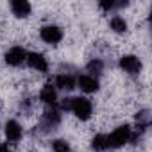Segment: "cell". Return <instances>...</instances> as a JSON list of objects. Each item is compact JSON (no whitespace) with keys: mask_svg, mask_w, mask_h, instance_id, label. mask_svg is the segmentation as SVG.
<instances>
[{"mask_svg":"<svg viewBox=\"0 0 152 152\" xmlns=\"http://www.w3.org/2000/svg\"><path fill=\"white\" fill-rule=\"evenodd\" d=\"M109 27H111L113 32L124 34V32L127 31V20H125L124 16H120V15H115V16H111V20H109Z\"/></svg>","mask_w":152,"mask_h":152,"instance_id":"4fadbf2b","label":"cell"},{"mask_svg":"<svg viewBox=\"0 0 152 152\" xmlns=\"http://www.w3.org/2000/svg\"><path fill=\"white\" fill-rule=\"evenodd\" d=\"M0 152H13L7 145H4V143H0Z\"/></svg>","mask_w":152,"mask_h":152,"instance_id":"d6986e66","label":"cell"},{"mask_svg":"<svg viewBox=\"0 0 152 152\" xmlns=\"http://www.w3.org/2000/svg\"><path fill=\"white\" fill-rule=\"evenodd\" d=\"M61 120H63V116H61V111H59L57 107H52V109L45 111L43 116H41V122H39V129H41V132L56 131V129L61 125Z\"/></svg>","mask_w":152,"mask_h":152,"instance_id":"3957f363","label":"cell"},{"mask_svg":"<svg viewBox=\"0 0 152 152\" xmlns=\"http://www.w3.org/2000/svg\"><path fill=\"white\" fill-rule=\"evenodd\" d=\"M39 100H41L43 104H47V106H52V107L57 106V90H56V86H54L52 83H47V84L41 88V91H39Z\"/></svg>","mask_w":152,"mask_h":152,"instance_id":"30bf717a","label":"cell"},{"mask_svg":"<svg viewBox=\"0 0 152 152\" xmlns=\"http://www.w3.org/2000/svg\"><path fill=\"white\" fill-rule=\"evenodd\" d=\"M104 61L100 59V57H93L88 64H86V70L90 72L88 75H93V77H97V75H100L102 72H104Z\"/></svg>","mask_w":152,"mask_h":152,"instance_id":"2e32d148","label":"cell"},{"mask_svg":"<svg viewBox=\"0 0 152 152\" xmlns=\"http://www.w3.org/2000/svg\"><path fill=\"white\" fill-rule=\"evenodd\" d=\"M91 148L95 152H107L109 150V145H107V134H95L93 140H91Z\"/></svg>","mask_w":152,"mask_h":152,"instance_id":"5bb4252c","label":"cell"},{"mask_svg":"<svg viewBox=\"0 0 152 152\" xmlns=\"http://www.w3.org/2000/svg\"><path fill=\"white\" fill-rule=\"evenodd\" d=\"M118 66H120L122 72H125V73H129V75H138V73L141 72V68H143V63H141V59H140L138 56H134V54H125V56H122V57L118 59Z\"/></svg>","mask_w":152,"mask_h":152,"instance_id":"277c9868","label":"cell"},{"mask_svg":"<svg viewBox=\"0 0 152 152\" xmlns=\"http://www.w3.org/2000/svg\"><path fill=\"white\" fill-rule=\"evenodd\" d=\"M77 86L84 91V93H95L99 91L100 88V83H99V77H93V75H81L77 79Z\"/></svg>","mask_w":152,"mask_h":152,"instance_id":"9c48e42d","label":"cell"},{"mask_svg":"<svg viewBox=\"0 0 152 152\" xmlns=\"http://www.w3.org/2000/svg\"><path fill=\"white\" fill-rule=\"evenodd\" d=\"M39 38L47 43V45H57L63 39V29L57 25H43L39 31Z\"/></svg>","mask_w":152,"mask_h":152,"instance_id":"5b68a950","label":"cell"},{"mask_svg":"<svg viewBox=\"0 0 152 152\" xmlns=\"http://www.w3.org/2000/svg\"><path fill=\"white\" fill-rule=\"evenodd\" d=\"M52 150L54 152H72V147L66 140H54L52 141Z\"/></svg>","mask_w":152,"mask_h":152,"instance_id":"ac0fdd59","label":"cell"},{"mask_svg":"<svg viewBox=\"0 0 152 152\" xmlns=\"http://www.w3.org/2000/svg\"><path fill=\"white\" fill-rule=\"evenodd\" d=\"M99 6H100L104 11L111 13V11H116V9L125 7V6H127V2H115V0H104V2H100Z\"/></svg>","mask_w":152,"mask_h":152,"instance_id":"e0dca14e","label":"cell"},{"mask_svg":"<svg viewBox=\"0 0 152 152\" xmlns=\"http://www.w3.org/2000/svg\"><path fill=\"white\" fill-rule=\"evenodd\" d=\"M27 64L32 68V70H36V72H39V73H47L48 72V61H47V57L43 56V54H39V52H27Z\"/></svg>","mask_w":152,"mask_h":152,"instance_id":"52a82bcc","label":"cell"},{"mask_svg":"<svg viewBox=\"0 0 152 152\" xmlns=\"http://www.w3.org/2000/svg\"><path fill=\"white\" fill-rule=\"evenodd\" d=\"M56 90H63V91H72L75 86H77V79L73 77L72 73H59L56 77V83H54Z\"/></svg>","mask_w":152,"mask_h":152,"instance_id":"8fae6325","label":"cell"},{"mask_svg":"<svg viewBox=\"0 0 152 152\" xmlns=\"http://www.w3.org/2000/svg\"><path fill=\"white\" fill-rule=\"evenodd\" d=\"M131 134H132L131 125H127V124L118 125L111 134H107V145H109V148H120V147H124L125 143L131 141Z\"/></svg>","mask_w":152,"mask_h":152,"instance_id":"7a4b0ae2","label":"cell"},{"mask_svg":"<svg viewBox=\"0 0 152 152\" xmlns=\"http://www.w3.org/2000/svg\"><path fill=\"white\" fill-rule=\"evenodd\" d=\"M11 6V11L16 18H27L32 11V6L27 2V0H13L9 4Z\"/></svg>","mask_w":152,"mask_h":152,"instance_id":"7c38bea8","label":"cell"},{"mask_svg":"<svg viewBox=\"0 0 152 152\" xmlns=\"http://www.w3.org/2000/svg\"><path fill=\"white\" fill-rule=\"evenodd\" d=\"M136 124H138V131L145 132L150 125V111L148 109H141L136 113Z\"/></svg>","mask_w":152,"mask_h":152,"instance_id":"9a60e30c","label":"cell"},{"mask_svg":"<svg viewBox=\"0 0 152 152\" xmlns=\"http://www.w3.org/2000/svg\"><path fill=\"white\" fill-rule=\"evenodd\" d=\"M23 136V127L16 120H7L6 122V138L9 143H18Z\"/></svg>","mask_w":152,"mask_h":152,"instance_id":"ba28073f","label":"cell"},{"mask_svg":"<svg viewBox=\"0 0 152 152\" xmlns=\"http://www.w3.org/2000/svg\"><path fill=\"white\" fill-rule=\"evenodd\" d=\"M4 59H6V63H7L9 66H20V64L27 59V50H25L23 47H20V45H15V47H11V48L6 52Z\"/></svg>","mask_w":152,"mask_h":152,"instance_id":"8992f818","label":"cell"},{"mask_svg":"<svg viewBox=\"0 0 152 152\" xmlns=\"http://www.w3.org/2000/svg\"><path fill=\"white\" fill-rule=\"evenodd\" d=\"M61 109H66V111H72L79 120L86 122L93 116V104L90 99L86 97H68V99H63L61 102Z\"/></svg>","mask_w":152,"mask_h":152,"instance_id":"6da1fadb","label":"cell"}]
</instances>
